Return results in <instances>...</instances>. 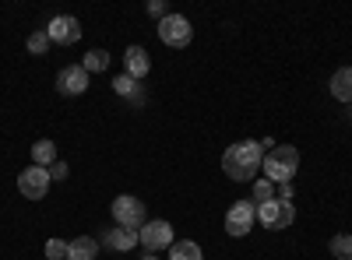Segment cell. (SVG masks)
Wrapping results in <instances>:
<instances>
[{
    "instance_id": "obj_11",
    "label": "cell",
    "mask_w": 352,
    "mask_h": 260,
    "mask_svg": "<svg viewBox=\"0 0 352 260\" xmlns=\"http://www.w3.org/2000/svg\"><path fill=\"white\" fill-rule=\"evenodd\" d=\"M124 67H127V78H144L152 71V56H148V49H141V46H127V53H124Z\"/></svg>"
},
{
    "instance_id": "obj_25",
    "label": "cell",
    "mask_w": 352,
    "mask_h": 260,
    "mask_svg": "<svg viewBox=\"0 0 352 260\" xmlns=\"http://www.w3.org/2000/svg\"><path fill=\"white\" fill-rule=\"evenodd\" d=\"M127 102H131V106H134V109H141V106H144V102H148V95H144V88H138V92H134V95H131V99H127Z\"/></svg>"
},
{
    "instance_id": "obj_9",
    "label": "cell",
    "mask_w": 352,
    "mask_h": 260,
    "mask_svg": "<svg viewBox=\"0 0 352 260\" xmlns=\"http://www.w3.org/2000/svg\"><path fill=\"white\" fill-rule=\"evenodd\" d=\"M46 36H50V43H56V46H74V43L81 39V21H78L74 14H56V18L46 25Z\"/></svg>"
},
{
    "instance_id": "obj_5",
    "label": "cell",
    "mask_w": 352,
    "mask_h": 260,
    "mask_svg": "<svg viewBox=\"0 0 352 260\" xmlns=\"http://www.w3.org/2000/svg\"><path fill=\"white\" fill-rule=\"evenodd\" d=\"M257 225V204L254 200H236V204H232L229 211H226V233L229 236H247L250 228Z\"/></svg>"
},
{
    "instance_id": "obj_3",
    "label": "cell",
    "mask_w": 352,
    "mask_h": 260,
    "mask_svg": "<svg viewBox=\"0 0 352 260\" xmlns=\"http://www.w3.org/2000/svg\"><path fill=\"white\" fill-rule=\"evenodd\" d=\"M159 39H162L166 46H173V49H184V46H190V39H194V28H190V21H187L184 14H166V18L159 21Z\"/></svg>"
},
{
    "instance_id": "obj_22",
    "label": "cell",
    "mask_w": 352,
    "mask_h": 260,
    "mask_svg": "<svg viewBox=\"0 0 352 260\" xmlns=\"http://www.w3.org/2000/svg\"><path fill=\"white\" fill-rule=\"evenodd\" d=\"M46 257L50 260H67V243L64 239H50L46 243Z\"/></svg>"
},
{
    "instance_id": "obj_1",
    "label": "cell",
    "mask_w": 352,
    "mask_h": 260,
    "mask_svg": "<svg viewBox=\"0 0 352 260\" xmlns=\"http://www.w3.org/2000/svg\"><path fill=\"white\" fill-rule=\"evenodd\" d=\"M264 165V148L261 141H236L232 148H226L222 155V172L232 180V183H247L254 180Z\"/></svg>"
},
{
    "instance_id": "obj_14",
    "label": "cell",
    "mask_w": 352,
    "mask_h": 260,
    "mask_svg": "<svg viewBox=\"0 0 352 260\" xmlns=\"http://www.w3.org/2000/svg\"><path fill=\"white\" fill-rule=\"evenodd\" d=\"M141 239H138V228H124V225H116L113 233H109V246L113 250H134Z\"/></svg>"
},
{
    "instance_id": "obj_16",
    "label": "cell",
    "mask_w": 352,
    "mask_h": 260,
    "mask_svg": "<svg viewBox=\"0 0 352 260\" xmlns=\"http://www.w3.org/2000/svg\"><path fill=\"white\" fill-rule=\"evenodd\" d=\"M169 260H201V246L194 239H180L169 246Z\"/></svg>"
},
{
    "instance_id": "obj_18",
    "label": "cell",
    "mask_w": 352,
    "mask_h": 260,
    "mask_svg": "<svg viewBox=\"0 0 352 260\" xmlns=\"http://www.w3.org/2000/svg\"><path fill=\"white\" fill-rule=\"evenodd\" d=\"M328 250H331V257H335V260H352V236L338 233V236L328 243Z\"/></svg>"
},
{
    "instance_id": "obj_8",
    "label": "cell",
    "mask_w": 352,
    "mask_h": 260,
    "mask_svg": "<svg viewBox=\"0 0 352 260\" xmlns=\"http://www.w3.org/2000/svg\"><path fill=\"white\" fill-rule=\"evenodd\" d=\"M138 239H141V246L148 250V253L169 250V246H173V225H169V222H162V218L144 222V225L138 228Z\"/></svg>"
},
{
    "instance_id": "obj_6",
    "label": "cell",
    "mask_w": 352,
    "mask_h": 260,
    "mask_svg": "<svg viewBox=\"0 0 352 260\" xmlns=\"http://www.w3.org/2000/svg\"><path fill=\"white\" fill-rule=\"evenodd\" d=\"M50 169H43V165H28V169H21V176H18V193L21 197H28V200H43L46 193H50Z\"/></svg>"
},
{
    "instance_id": "obj_13",
    "label": "cell",
    "mask_w": 352,
    "mask_h": 260,
    "mask_svg": "<svg viewBox=\"0 0 352 260\" xmlns=\"http://www.w3.org/2000/svg\"><path fill=\"white\" fill-rule=\"evenodd\" d=\"M331 95L338 102H352V67H342L331 74Z\"/></svg>"
},
{
    "instance_id": "obj_12",
    "label": "cell",
    "mask_w": 352,
    "mask_h": 260,
    "mask_svg": "<svg viewBox=\"0 0 352 260\" xmlns=\"http://www.w3.org/2000/svg\"><path fill=\"white\" fill-rule=\"evenodd\" d=\"M96 253H99V243L92 236H78L67 243V260H96Z\"/></svg>"
},
{
    "instance_id": "obj_26",
    "label": "cell",
    "mask_w": 352,
    "mask_h": 260,
    "mask_svg": "<svg viewBox=\"0 0 352 260\" xmlns=\"http://www.w3.org/2000/svg\"><path fill=\"white\" fill-rule=\"evenodd\" d=\"M292 197V183H278V200H289Z\"/></svg>"
},
{
    "instance_id": "obj_4",
    "label": "cell",
    "mask_w": 352,
    "mask_h": 260,
    "mask_svg": "<svg viewBox=\"0 0 352 260\" xmlns=\"http://www.w3.org/2000/svg\"><path fill=\"white\" fill-rule=\"evenodd\" d=\"M292 218H296V208H292V200H264V204H257V222L264 228H289Z\"/></svg>"
},
{
    "instance_id": "obj_27",
    "label": "cell",
    "mask_w": 352,
    "mask_h": 260,
    "mask_svg": "<svg viewBox=\"0 0 352 260\" xmlns=\"http://www.w3.org/2000/svg\"><path fill=\"white\" fill-rule=\"evenodd\" d=\"M144 260H155V257H144Z\"/></svg>"
},
{
    "instance_id": "obj_10",
    "label": "cell",
    "mask_w": 352,
    "mask_h": 260,
    "mask_svg": "<svg viewBox=\"0 0 352 260\" xmlns=\"http://www.w3.org/2000/svg\"><path fill=\"white\" fill-rule=\"evenodd\" d=\"M85 88H88V71L81 64H71L56 74V92L60 95H85Z\"/></svg>"
},
{
    "instance_id": "obj_15",
    "label": "cell",
    "mask_w": 352,
    "mask_h": 260,
    "mask_svg": "<svg viewBox=\"0 0 352 260\" xmlns=\"http://www.w3.org/2000/svg\"><path fill=\"white\" fill-rule=\"evenodd\" d=\"M53 162H56V144H53V141H36V144H32V165L50 169Z\"/></svg>"
},
{
    "instance_id": "obj_2",
    "label": "cell",
    "mask_w": 352,
    "mask_h": 260,
    "mask_svg": "<svg viewBox=\"0 0 352 260\" xmlns=\"http://www.w3.org/2000/svg\"><path fill=\"white\" fill-rule=\"evenodd\" d=\"M300 169V152L292 148V144H275L272 152H264V180L268 183H292V176H296Z\"/></svg>"
},
{
    "instance_id": "obj_7",
    "label": "cell",
    "mask_w": 352,
    "mask_h": 260,
    "mask_svg": "<svg viewBox=\"0 0 352 260\" xmlns=\"http://www.w3.org/2000/svg\"><path fill=\"white\" fill-rule=\"evenodd\" d=\"M113 218H116V225H124V228H141L144 222H148L144 204H141L138 197H131V193L113 197Z\"/></svg>"
},
{
    "instance_id": "obj_24",
    "label": "cell",
    "mask_w": 352,
    "mask_h": 260,
    "mask_svg": "<svg viewBox=\"0 0 352 260\" xmlns=\"http://www.w3.org/2000/svg\"><path fill=\"white\" fill-rule=\"evenodd\" d=\"M148 14H152V18H159V21H162V18H166V14H169V11H166V4H162V0H148Z\"/></svg>"
},
{
    "instance_id": "obj_20",
    "label": "cell",
    "mask_w": 352,
    "mask_h": 260,
    "mask_svg": "<svg viewBox=\"0 0 352 260\" xmlns=\"http://www.w3.org/2000/svg\"><path fill=\"white\" fill-rule=\"evenodd\" d=\"M264 200H275V183L257 180L254 183V204H264Z\"/></svg>"
},
{
    "instance_id": "obj_23",
    "label": "cell",
    "mask_w": 352,
    "mask_h": 260,
    "mask_svg": "<svg viewBox=\"0 0 352 260\" xmlns=\"http://www.w3.org/2000/svg\"><path fill=\"white\" fill-rule=\"evenodd\" d=\"M50 180H67V162H64V158H56V162L50 165Z\"/></svg>"
},
{
    "instance_id": "obj_21",
    "label": "cell",
    "mask_w": 352,
    "mask_h": 260,
    "mask_svg": "<svg viewBox=\"0 0 352 260\" xmlns=\"http://www.w3.org/2000/svg\"><path fill=\"white\" fill-rule=\"evenodd\" d=\"M46 49H50V36H46V28H43V32H32V36H28V53L43 56Z\"/></svg>"
},
{
    "instance_id": "obj_19",
    "label": "cell",
    "mask_w": 352,
    "mask_h": 260,
    "mask_svg": "<svg viewBox=\"0 0 352 260\" xmlns=\"http://www.w3.org/2000/svg\"><path fill=\"white\" fill-rule=\"evenodd\" d=\"M138 88H141V84H138L134 78H127V74H116V78H113V92H116V95H124V99H131Z\"/></svg>"
},
{
    "instance_id": "obj_17",
    "label": "cell",
    "mask_w": 352,
    "mask_h": 260,
    "mask_svg": "<svg viewBox=\"0 0 352 260\" xmlns=\"http://www.w3.org/2000/svg\"><path fill=\"white\" fill-rule=\"evenodd\" d=\"M81 67H85L88 74L106 71V67H109V53H106V49H88V53H85V60H81Z\"/></svg>"
}]
</instances>
